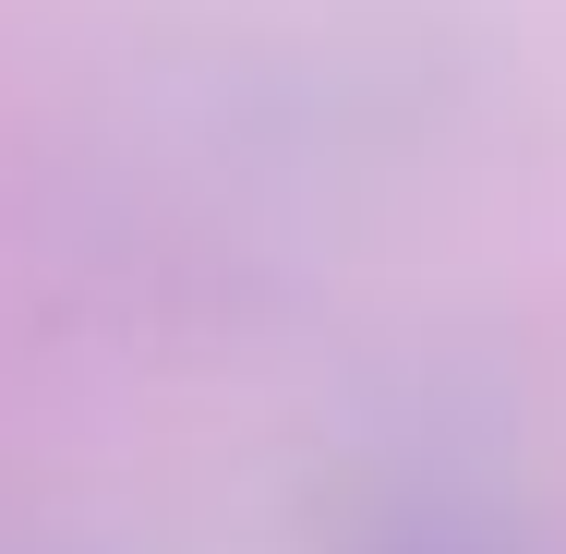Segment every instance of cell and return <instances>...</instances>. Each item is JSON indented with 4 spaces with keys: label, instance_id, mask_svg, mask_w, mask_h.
<instances>
[{
    "label": "cell",
    "instance_id": "6da1fadb",
    "mask_svg": "<svg viewBox=\"0 0 566 554\" xmlns=\"http://www.w3.org/2000/svg\"><path fill=\"white\" fill-rule=\"evenodd\" d=\"M386 554H494V543H470V531H398Z\"/></svg>",
    "mask_w": 566,
    "mask_h": 554
}]
</instances>
